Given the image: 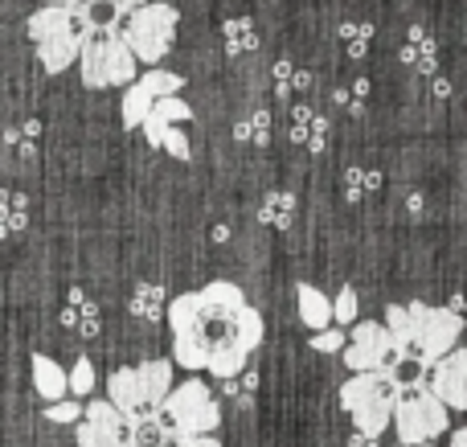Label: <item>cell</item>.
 <instances>
[{
    "instance_id": "obj_1",
    "label": "cell",
    "mask_w": 467,
    "mask_h": 447,
    "mask_svg": "<svg viewBox=\"0 0 467 447\" xmlns=\"http://www.w3.org/2000/svg\"><path fill=\"white\" fill-rule=\"evenodd\" d=\"M164 320L172 328V361L181 369H193V378L210 374L230 382L263 345V312L230 279H213L197 292L169 300Z\"/></svg>"
},
{
    "instance_id": "obj_2",
    "label": "cell",
    "mask_w": 467,
    "mask_h": 447,
    "mask_svg": "<svg viewBox=\"0 0 467 447\" xmlns=\"http://www.w3.org/2000/svg\"><path fill=\"white\" fill-rule=\"evenodd\" d=\"M381 325L394 337L398 361H414V366H422V369L435 366L439 358H447L463 337L460 312L439 308V304H422V300L389 304Z\"/></svg>"
},
{
    "instance_id": "obj_3",
    "label": "cell",
    "mask_w": 467,
    "mask_h": 447,
    "mask_svg": "<svg viewBox=\"0 0 467 447\" xmlns=\"http://www.w3.org/2000/svg\"><path fill=\"white\" fill-rule=\"evenodd\" d=\"M29 29V41L37 49V62L46 74H62L78 62L82 41L95 33V21H90L87 0L78 5H41L33 8V16L25 21Z\"/></svg>"
},
{
    "instance_id": "obj_4",
    "label": "cell",
    "mask_w": 467,
    "mask_h": 447,
    "mask_svg": "<svg viewBox=\"0 0 467 447\" xmlns=\"http://www.w3.org/2000/svg\"><path fill=\"white\" fill-rule=\"evenodd\" d=\"M169 390H172V361H164V358L123 366L107 378V402L119 411L128 427L161 419V402Z\"/></svg>"
},
{
    "instance_id": "obj_5",
    "label": "cell",
    "mask_w": 467,
    "mask_h": 447,
    "mask_svg": "<svg viewBox=\"0 0 467 447\" xmlns=\"http://www.w3.org/2000/svg\"><path fill=\"white\" fill-rule=\"evenodd\" d=\"M78 74L90 90L131 87V82L140 78V62L131 57V49L123 46L119 29H95L78 49Z\"/></svg>"
},
{
    "instance_id": "obj_6",
    "label": "cell",
    "mask_w": 467,
    "mask_h": 447,
    "mask_svg": "<svg viewBox=\"0 0 467 447\" xmlns=\"http://www.w3.org/2000/svg\"><path fill=\"white\" fill-rule=\"evenodd\" d=\"M161 423L169 427L177 440L189 435H213L222 427V402L213 399V390L205 386V378H185L181 386H172L161 402Z\"/></svg>"
},
{
    "instance_id": "obj_7",
    "label": "cell",
    "mask_w": 467,
    "mask_h": 447,
    "mask_svg": "<svg viewBox=\"0 0 467 447\" xmlns=\"http://www.w3.org/2000/svg\"><path fill=\"white\" fill-rule=\"evenodd\" d=\"M398 390L386 374H353L345 386H340V407L348 411L357 435L365 440H378V435L389 431V415H394Z\"/></svg>"
},
{
    "instance_id": "obj_8",
    "label": "cell",
    "mask_w": 467,
    "mask_h": 447,
    "mask_svg": "<svg viewBox=\"0 0 467 447\" xmlns=\"http://www.w3.org/2000/svg\"><path fill=\"white\" fill-rule=\"evenodd\" d=\"M177 25H181L177 8L152 0V5H144V8H136V13L123 16L119 33H123V46L131 49V57L144 62L148 70H156L161 57L169 54L172 41H177Z\"/></svg>"
},
{
    "instance_id": "obj_9",
    "label": "cell",
    "mask_w": 467,
    "mask_h": 447,
    "mask_svg": "<svg viewBox=\"0 0 467 447\" xmlns=\"http://www.w3.org/2000/svg\"><path fill=\"white\" fill-rule=\"evenodd\" d=\"M389 427H394V435H398V447H422V443H435L439 435L451 431V411L431 399L427 390H414L394 402Z\"/></svg>"
},
{
    "instance_id": "obj_10",
    "label": "cell",
    "mask_w": 467,
    "mask_h": 447,
    "mask_svg": "<svg viewBox=\"0 0 467 447\" xmlns=\"http://www.w3.org/2000/svg\"><path fill=\"white\" fill-rule=\"evenodd\" d=\"M340 353H345V366L353 369V374H386L398 361L394 337L386 333L381 320H357V325H348L345 349Z\"/></svg>"
},
{
    "instance_id": "obj_11",
    "label": "cell",
    "mask_w": 467,
    "mask_h": 447,
    "mask_svg": "<svg viewBox=\"0 0 467 447\" xmlns=\"http://www.w3.org/2000/svg\"><path fill=\"white\" fill-rule=\"evenodd\" d=\"M189 120H193V107L181 95H169V99H156V107L144 115L140 128H144L152 148H164V152H172L177 161H193V148H189V136H185Z\"/></svg>"
},
{
    "instance_id": "obj_12",
    "label": "cell",
    "mask_w": 467,
    "mask_h": 447,
    "mask_svg": "<svg viewBox=\"0 0 467 447\" xmlns=\"http://www.w3.org/2000/svg\"><path fill=\"white\" fill-rule=\"evenodd\" d=\"M185 90V74H172V70H144L136 82L128 87V95H123L119 103V123L128 131H140V123H144V115L156 107V99H169V95H181Z\"/></svg>"
},
{
    "instance_id": "obj_13",
    "label": "cell",
    "mask_w": 467,
    "mask_h": 447,
    "mask_svg": "<svg viewBox=\"0 0 467 447\" xmlns=\"http://www.w3.org/2000/svg\"><path fill=\"white\" fill-rule=\"evenodd\" d=\"M422 390L435 402H443L447 411H467V349L455 345L447 358H439L435 366H427L422 374Z\"/></svg>"
},
{
    "instance_id": "obj_14",
    "label": "cell",
    "mask_w": 467,
    "mask_h": 447,
    "mask_svg": "<svg viewBox=\"0 0 467 447\" xmlns=\"http://www.w3.org/2000/svg\"><path fill=\"white\" fill-rule=\"evenodd\" d=\"M74 443L78 447H128V423L107 399L82 402V419L74 423Z\"/></svg>"
},
{
    "instance_id": "obj_15",
    "label": "cell",
    "mask_w": 467,
    "mask_h": 447,
    "mask_svg": "<svg viewBox=\"0 0 467 447\" xmlns=\"http://www.w3.org/2000/svg\"><path fill=\"white\" fill-rule=\"evenodd\" d=\"M29 369H33V386H37V394H41L46 402L70 399V394H66V369L57 366L54 358H46V353H33V358H29Z\"/></svg>"
},
{
    "instance_id": "obj_16",
    "label": "cell",
    "mask_w": 467,
    "mask_h": 447,
    "mask_svg": "<svg viewBox=\"0 0 467 447\" xmlns=\"http://www.w3.org/2000/svg\"><path fill=\"white\" fill-rule=\"evenodd\" d=\"M296 300H299V320H304L312 333L332 328V300L316 284H299L296 287Z\"/></svg>"
},
{
    "instance_id": "obj_17",
    "label": "cell",
    "mask_w": 467,
    "mask_h": 447,
    "mask_svg": "<svg viewBox=\"0 0 467 447\" xmlns=\"http://www.w3.org/2000/svg\"><path fill=\"white\" fill-rule=\"evenodd\" d=\"M291 140H296V144H307V152H324L328 120L316 115L312 107H296V115H291Z\"/></svg>"
},
{
    "instance_id": "obj_18",
    "label": "cell",
    "mask_w": 467,
    "mask_h": 447,
    "mask_svg": "<svg viewBox=\"0 0 467 447\" xmlns=\"http://www.w3.org/2000/svg\"><path fill=\"white\" fill-rule=\"evenodd\" d=\"M258 222L263 226H275V230H287L296 222V197L287 189H275V193L263 197V210H258Z\"/></svg>"
},
{
    "instance_id": "obj_19",
    "label": "cell",
    "mask_w": 467,
    "mask_h": 447,
    "mask_svg": "<svg viewBox=\"0 0 467 447\" xmlns=\"http://www.w3.org/2000/svg\"><path fill=\"white\" fill-rule=\"evenodd\" d=\"M25 222H29V202H25L21 193H8V189H0V238L25 230Z\"/></svg>"
},
{
    "instance_id": "obj_20",
    "label": "cell",
    "mask_w": 467,
    "mask_h": 447,
    "mask_svg": "<svg viewBox=\"0 0 467 447\" xmlns=\"http://www.w3.org/2000/svg\"><path fill=\"white\" fill-rule=\"evenodd\" d=\"M222 37H226L230 54H250V49H258V33H254L250 16H230V21L222 25Z\"/></svg>"
},
{
    "instance_id": "obj_21",
    "label": "cell",
    "mask_w": 467,
    "mask_h": 447,
    "mask_svg": "<svg viewBox=\"0 0 467 447\" xmlns=\"http://www.w3.org/2000/svg\"><path fill=\"white\" fill-rule=\"evenodd\" d=\"M402 62L406 66H419V70H435L439 46L422 29H410V41H406V49H402Z\"/></svg>"
},
{
    "instance_id": "obj_22",
    "label": "cell",
    "mask_w": 467,
    "mask_h": 447,
    "mask_svg": "<svg viewBox=\"0 0 467 447\" xmlns=\"http://www.w3.org/2000/svg\"><path fill=\"white\" fill-rule=\"evenodd\" d=\"M164 287L161 284H140L136 292H131V312L144 320H164Z\"/></svg>"
},
{
    "instance_id": "obj_23",
    "label": "cell",
    "mask_w": 467,
    "mask_h": 447,
    "mask_svg": "<svg viewBox=\"0 0 467 447\" xmlns=\"http://www.w3.org/2000/svg\"><path fill=\"white\" fill-rule=\"evenodd\" d=\"M234 136L242 140V144H266L271 140V111H250L246 120L234 123Z\"/></svg>"
},
{
    "instance_id": "obj_24",
    "label": "cell",
    "mask_w": 467,
    "mask_h": 447,
    "mask_svg": "<svg viewBox=\"0 0 467 447\" xmlns=\"http://www.w3.org/2000/svg\"><path fill=\"white\" fill-rule=\"evenodd\" d=\"M95 366H90V358H78L74 361V369H66V394L70 399H90L95 394Z\"/></svg>"
},
{
    "instance_id": "obj_25",
    "label": "cell",
    "mask_w": 467,
    "mask_h": 447,
    "mask_svg": "<svg viewBox=\"0 0 467 447\" xmlns=\"http://www.w3.org/2000/svg\"><path fill=\"white\" fill-rule=\"evenodd\" d=\"M340 37L348 41V57H361L373 41V25L369 21H340Z\"/></svg>"
},
{
    "instance_id": "obj_26",
    "label": "cell",
    "mask_w": 467,
    "mask_h": 447,
    "mask_svg": "<svg viewBox=\"0 0 467 447\" xmlns=\"http://www.w3.org/2000/svg\"><path fill=\"white\" fill-rule=\"evenodd\" d=\"M357 287H340V296L332 300V320H337V328L340 325H357Z\"/></svg>"
},
{
    "instance_id": "obj_27",
    "label": "cell",
    "mask_w": 467,
    "mask_h": 447,
    "mask_svg": "<svg viewBox=\"0 0 467 447\" xmlns=\"http://www.w3.org/2000/svg\"><path fill=\"white\" fill-rule=\"evenodd\" d=\"M378 185H381L378 172H365V169H348L345 172V197L348 202H361L365 189H378Z\"/></svg>"
},
{
    "instance_id": "obj_28",
    "label": "cell",
    "mask_w": 467,
    "mask_h": 447,
    "mask_svg": "<svg viewBox=\"0 0 467 447\" xmlns=\"http://www.w3.org/2000/svg\"><path fill=\"white\" fill-rule=\"evenodd\" d=\"M41 415H46V423H78V419H82V402H74V399L49 402Z\"/></svg>"
},
{
    "instance_id": "obj_29",
    "label": "cell",
    "mask_w": 467,
    "mask_h": 447,
    "mask_svg": "<svg viewBox=\"0 0 467 447\" xmlns=\"http://www.w3.org/2000/svg\"><path fill=\"white\" fill-rule=\"evenodd\" d=\"M307 345H312L316 353H340L345 349V328H324V333L307 337Z\"/></svg>"
},
{
    "instance_id": "obj_30",
    "label": "cell",
    "mask_w": 467,
    "mask_h": 447,
    "mask_svg": "<svg viewBox=\"0 0 467 447\" xmlns=\"http://www.w3.org/2000/svg\"><path fill=\"white\" fill-rule=\"evenodd\" d=\"M90 5H103V8H111L115 16H128V13H136V8L152 5V0H90Z\"/></svg>"
},
{
    "instance_id": "obj_31",
    "label": "cell",
    "mask_w": 467,
    "mask_h": 447,
    "mask_svg": "<svg viewBox=\"0 0 467 447\" xmlns=\"http://www.w3.org/2000/svg\"><path fill=\"white\" fill-rule=\"evenodd\" d=\"M172 447H222L218 435H189V440H172Z\"/></svg>"
},
{
    "instance_id": "obj_32",
    "label": "cell",
    "mask_w": 467,
    "mask_h": 447,
    "mask_svg": "<svg viewBox=\"0 0 467 447\" xmlns=\"http://www.w3.org/2000/svg\"><path fill=\"white\" fill-rule=\"evenodd\" d=\"M291 74H296V70H291V62H279V66H275V82H279V95H287Z\"/></svg>"
},
{
    "instance_id": "obj_33",
    "label": "cell",
    "mask_w": 467,
    "mask_h": 447,
    "mask_svg": "<svg viewBox=\"0 0 467 447\" xmlns=\"http://www.w3.org/2000/svg\"><path fill=\"white\" fill-rule=\"evenodd\" d=\"M291 82H296L299 90H312V82H316V78H312V74H307V70H299V74H291Z\"/></svg>"
},
{
    "instance_id": "obj_34",
    "label": "cell",
    "mask_w": 467,
    "mask_h": 447,
    "mask_svg": "<svg viewBox=\"0 0 467 447\" xmlns=\"http://www.w3.org/2000/svg\"><path fill=\"white\" fill-rule=\"evenodd\" d=\"M451 435V447H467V431H447Z\"/></svg>"
},
{
    "instance_id": "obj_35",
    "label": "cell",
    "mask_w": 467,
    "mask_h": 447,
    "mask_svg": "<svg viewBox=\"0 0 467 447\" xmlns=\"http://www.w3.org/2000/svg\"><path fill=\"white\" fill-rule=\"evenodd\" d=\"M46 5H78V0H46Z\"/></svg>"
},
{
    "instance_id": "obj_36",
    "label": "cell",
    "mask_w": 467,
    "mask_h": 447,
    "mask_svg": "<svg viewBox=\"0 0 467 447\" xmlns=\"http://www.w3.org/2000/svg\"><path fill=\"white\" fill-rule=\"evenodd\" d=\"M394 447H398V443H394ZM422 447H439V443H422Z\"/></svg>"
}]
</instances>
